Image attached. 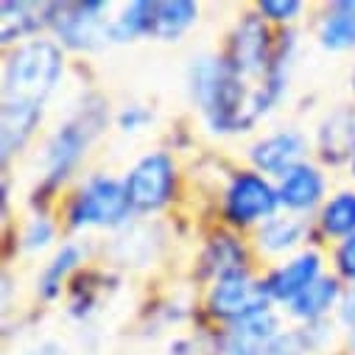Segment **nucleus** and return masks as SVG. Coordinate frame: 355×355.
<instances>
[{
    "label": "nucleus",
    "instance_id": "8",
    "mask_svg": "<svg viewBox=\"0 0 355 355\" xmlns=\"http://www.w3.org/2000/svg\"><path fill=\"white\" fill-rule=\"evenodd\" d=\"M269 297H266L263 283H257L249 272H235L227 275L221 280H216V286L210 288L207 297V308L216 319L224 322H243L260 311H269Z\"/></svg>",
    "mask_w": 355,
    "mask_h": 355
},
{
    "label": "nucleus",
    "instance_id": "17",
    "mask_svg": "<svg viewBox=\"0 0 355 355\" xmlns=\"http://www.w3.org/2000/svg\"><path fill=\"white\" fill-rule=\"evenodd\" d=\"M305 238V224L297 216H275L257 230V246L266 254L291 252Z\"/></svg>",
    "mask_w": 355,
    "mask_h": 355
},
{
    "label": "nucleus",
    "instance_id": "28",
    "mask_svg": "<svg viewBox=\"0 0 355 355\" xmlns=\"http://www.w3.org/2000/svg\"><path fill=\"white\" fill-rule=\"evenodd\" d=\"M305 352H308V347H305L302 336H297V333H280L269 347H266L263 355H305Z\"/></svg>",
    "mask_w": 355,
    "mask_h": 355
},
{
    "label": "nucleus",
    "instance_id": "9",
    "mask_svg": "<svg viewBox=\"0 0 355 355\" xmlns=\"http://www.w3.org/2000/svg\"><path fill=\"white\" fill-rule=\"evenodd\" d=\"M319 277H322V257H319V252L308 249V252H300L291 260L280 263L277 269H272V275L263 280V288H266V297L269 300L291 305Z\"/></svg>",
    "mask_w": 355,
    "mask_h": 355
},
{
    "label": "nucleus",
    "instance_id": "15",
    "mask_svg": "<svg viewBox=\"0 0 355 355\" xmlns=\"http://www.w3.org/2000/svg\"><path fill=\"white\" fill-rule=\"evenodd\" d=\"M319 42L327 51L355 48V0H338L324 12L319 26Z\"/></svg>",
    "mask_w": 355,
    "mask_h": 355
},
{
    "label": "nucleus",
    "instance_id": "4",
    "mask_svg": "<svg viewBox=\"0 0 355 355\" xmlns=\"http://www.w3.org/2000/svg\"><path fill=\"white\" fill-rule=\"evenodd\" d=\"M132 213L123 182L112 176H93L70 202L67 221L76 230L87 227H121Z\"/></svg>",
    "mask_w": 355,
    "mask_h": 355
},
{
    "label": "nucleus",
    "instance_id": "29",
    "mask_svg": "<svg viewBox=\"0 0 355 355\" xmlns=\"http://www.w3.org/2000/svg\"><path fill=\"white\" fill-rule=\"evenodd\" d=\"M37 355H64V347L56 344V341H45V344L37 349Z\"/></svg>",
    "mask_w": 355,
    "mask_h": 355
},
{
    "label": "nucleus",
    "instance_id": "5",
    "mask_svg": "<svg viewBox=\"0 0 355 355\" xmlns=\"http://www.w3.org/2000/svg\"><path fill=\"white\" fill-rule=\"evenodd\" d=\"M110 12L107 3H96V0H87V3H53L51 9V26L56 31V37L62 40V45L76 48V51H96L104 48L107 42H112L110 37V23L104 15Z\"/></svg>",
    "mask_w": 355,
    "mask_h": 355
},
{
    "label": "nucleus",
    "instance_id": "10",
    "mask_svg": "<svg viewBox=\"0 0 355 355\" xmlns=\"http://www.w3.org/2000/svg\"><path fill=\"white\" fill-rule=\"evenodd\" d=\"M302 154H305V137L291 129L275 132L249 148V159L254 162L257 173H272L280 176V180L302 162Z\"/></svg>",
    "mask_w": 355,
    "mask_h": 355
},
{
    "label": "nucleus",
    "instance_id": "7",
    "mask_svg": "<svg viewBox=\"0 0 355 355\" xmlns=\"http://www.w3.org/2000/svg\"><path fill=\"white\" fill-rule=\"evenodd\" d=\"M280 207L277 188L257 171H241L235 173L227 191H224V216L235 227H249L257 221L275 218V210Z\"/></svg>",
    "mask_w": 355,
    "mask_h": 355
},
{
    "label": "nucleus",
    "instance_id": "6",
    "mask_svg": "<svg viewBox=\"0 0 355 355\" xmlns=\"http://www.w3.org/2000/svg\"><path fill=\"white\" fill-rule=\"evenodd\" d=\"M173 182H176V165L165 151H154L140 157L123 180L126 196L132 210L137 213H157L165 207L173 196Z\"/></svg>",
    "mask_w": 355,
    "mask_h": 355
},
{
    "label": "nucleus",
    "instance_id": "14",
    "mask_svg": "<svg viewBox=\"0 0 355 355\" xmlns=\"http://www.w3.org/2000/svg\"><path fill=\"white\" fill-rule=\"evenodd\" d=\"M196 17H199L196 3H188V0H162V3H154V9H151L148 37H154L159 42H173L196 23Z\"/></svg>",
    "mask_w": 355,
    "mask_h": 355
},
{
    "label": "nucleus",
    "instance_id": "16",
    "mask_svg": "<svg viewBox=\"0 0 355 355\" xmlns=\"http://www.w3.org/2000/svg\"><path fill=\"white\" fill-rule=\"evenodd\" d=\"M51 9L53 3H3V42L12 45L15 40H23L34 34L40 26H51Z\"/></svg>",
    "mask_w": 355,
    "mask_h": 355
},
{
    "label": "nucleus",
    "instance_id": "20",
    "mask_svg": "<svg viewBox=\"0 0 355 355\" xmlns=\"http://www.w3.org/2000/svg\"><path fill=\"white\" fill-rule=\"evenodd\" d=\"M243 260H246L243 246L235 238H230V235L213 238L210 246L205 249V269L216 280H221L227 275H235V272H246L243 269Z\"/></svg>",
    "mask_w": 355,
    "mask_h": 355
},
{
    "label": "nucleus",
    "instance_id": "19",
    "mask_svg": "<svg viewBox=\"0 0 355 355\" xmlns=\"http://www.w3.org/2000/svg\"><path fill=\"white\" fill-rule=\"evenodd\" d=\"M319 143H322V157L330 162H338L341 157H352L355 151V118H349L347 112H336L333 118H327V123L319 132Z\"/></svg>",
    "mask_w": 355,
    "mask_h": 355
},
{
    "label": "nucleus",
    "instance_id": "25",
    "mask_svg": "<svg viewBox=\"0 0 355 355\" xmlns=\"http://www.w3.org/2000/svg\"><path fill=\"white\" fill-rule=\"evenodd\" d=\"M257 12L269 20H277V23H288L294 20L300 12H302V3L300 0H263L257 6Z\"/></svg>",
    "mask_w": 355,
    "mask_h": 355
},
{
    "label": "nucleus",
    "instance_id": "12",
    "mask_svg": "<svg viewBox=\"0 0 355 355\" xmlns=\"http://www.w3.org/2000/svg\"><path fill=\"white\" fill-rule=\"evenodd\" d=\"M277 193H280V205L288 207L291 213H308L324 196V176L316 165L300 162L280 180Z\"/></svg>",
    "mask_w": 355,
    "mask_h": 355
},
{
    "label": "nucleus",
    "instance_id": "31",
    "mask_svg": "<svg viewBox=\"0 0 355 355\" xmlns=\"http://www.w3.org/2000/svg\"><path fill=\"white\" fill-rule=\"evenodd\" d=\"M352 87H355V73H352Z\"/></svg>",
    "mask_w": 355,
    "mask_h": 355
},
{
    "label": "nucleus",
    "instance_id": "23",
    "mask_svg": "<svg viewBox=\"0 0 355 355\" xmlns=\"http://www.w3.org/2000/svg\"><path fill=\"white\" fill-rule=\"evenodd\" d=\"M151 9H154V3H146V0H137V3L123 6V12L110 23L112 42H129V40H137V37H148V31H151Z\"/></svg>",
    "mask_w": 355,
    "mask_h": 355
},
{
    "label": "nucleus",
    "instance_id": "26",
    "mask_svg": "<svg viewBox=\"0 0 355 355\" xmlns=\"http://www.w3.org/2000/svg\"><path fill=\"white\" fill-rule=\"evenodd\" d=\"M336 269L344 280L355 283V235L344 238L336 249Z\"/></svg>",
    "mask_w": 355,
    "mask_h": 355
},
{
    "label": "nucleus",
    "instance_id": "30",
    "mask_svg": "<svg viewBox=\"0 0 355 355\" xmlns=\"http://www.w3.org/2000/svg\"><path fill=\"white\" fill-rule=\"evenodd\" d=\"M349 165H352V173H355V151H352V157H349Z\"/></svg>",
    "mask_w": 355,
    "mask_h": 355
},
{
    "label": "nucleus",
    "instance_id": "21",
    "mask_svg": "<svg viewBox=\"0 0 355 355\" xmlns=\"http://www.w3.org/2000/svg\"><path fill=\"white\" fill-rule=\"evenodd\" d=\"M81 263V246L76 243H64L53 257L51 263H45V269L37 280V291L45 297V300H53L62 294V283L67 280V275L76 269V266Z\"/></svg>",
    "mask_w": 355,
    "mask_h": 355
},
{
    "label": "nucleus",
    "instance_id": "13",
    "mask_svg": "<svg viewBox=\"0 0 355 355\" xmlns=\"http://www.w3.org/2000/svg\"><path fill=\"white\" fill-rule=\"evenodd\" d=\"M40 121H42V107L3 101V162H9L12 154L23 151V146L37 132Z\"/></svg>",
    "mask_w": 355,
    "mask_h": 355
},
{
    "label": "nucleus",
    "instance_id": "11",
    "mask_svg": "<svg viewBox=\"0 0 355 355\" xmlns=\"http://www.w3.org/2000/svg\"><path fill=\"white\" fill-rule=\"evenodd\" d=\"M280 336V319L269 311H260L243 322H235L227 344H224V355H263L275 338Z\"/></svg>",
    "mask_w": 355,
    "mask_h": 355
},
{
    "label": "nucleus",
    "instance_id": "22",
    "mask_svg": "<svg viewBox=\"0 0 355 355\" xmlns=\"http://www.w3.org/2000/svg\"><path fill=\"white\" fill-rule=\"evenodd\" d=\"M319 224L327 235L333 238H349L355 235V191H341L336 193L319 216Z\"/></svg>",
    "mask_w": 355,
    "mask_h": 355
},
{
    "label": "nucleus",
    "instance_id": "2",
    "mask_svg": "<svg viewBox=\"0 0 355 355\" xmlns=\"http://www.w3.org/2000/svg\"><path fill=\"white\" fill-rule=\"evenodd\" d=\"M64 70V53L53 40L17 45L3 64V101L45 107Z\"/></svg>",
    "mask_w": 355,
    "mask_h": 355
},
{
    "label": "nucleus",
    "instance_id": "3",
    "mask_svg": "<svg viewBox=\"0 0 355 355\" xmlns=\"http://www.w3.org/2000/svg\"><path fill=\"white\" fill-rule=\"evenodd\" d=\"M101 126H104V110L101 107H87L51 135V140L45 143V154H42L45 180L51 185L62 182L64 176L76 168V162L84 157L87 146L93 143V137L98 135Z\"/></svg>",
    "mask_w": 355,
    "mask_h": 355
},
{
    "label": "nucleus",
    "instance_id": "1",
    "mask_svg": "<svg viewBox=\"0 0 355 355\" xmlns=\"http://www.w3.org/2000/svg\"><path fill=\"white\" fill-rule=\"evenodd\" d=\"M191 98L216 132H249L280 98L272 87H257L230 70L224 56L193 59Z\"/></svg>",
    "mask_w": 355,
    "mask_h": 355
},
{
    "label": "nucleus",
    "instance_id": "27",
    "mask_svg": "<svg viewBox=\"0 0 355 355\" xmlns=\"http://www.w3.org/2000/svg\"><path fill=\"white\" fill-rule=\"evenodd\" d=\"M151 121H154V112L146 110L143 104H132V107H126V110L118 115V123H121L123 132H140V129H146Z\"/></svg>",
    "mask_w": 355,
    "mask_h": 355
},
{
    "label": "nucleus",
    "instance_id": "24",
    "mask_svg": "<svg viewBox=\"0 0 355 355\" xmlns=\"http://www.w3.org/2000/svg\"><path fill=\"white\" fill-rule=\"evenodd\" d=\"M51 241H53V224L42 216L31 218L28 227L23 230V249L26 252H42Z\"/></svg>",
    "mask_w": 355,
    "mask_h": 355
},
{
    "label": "nucleus",
    "instance_id": "18",
    "mask_svg": "<svg viewBox=\"0 0 355 355\" xmlns=\"http://www.w3.org/2000/svg\"><path fill=\"white\" fill-rule=\"evenodd\" d=\"M341 297V288H338V280L333 277H319L305 294H300L294 302H291V316L302 319V322H319L324 313H330V308L338 302Z\"/></svg>",
    "mask_w": 355,
    "mask_h": 355
}]
</instances>
